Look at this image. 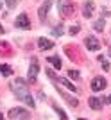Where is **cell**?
<instances>
[{
	"label": "cell",
	"instance_id": "obj_3",
	"mask_svg": "<svg viewBox=\"0 0 111 120\" xmlns=\"http://www.w3.org/2000/svg\"><path fill=\"white\" fill-rule=\"evenodd\" d=\"M38 70H40L38 61L32 59L30 61V66H29V72H27V81H29V82H34V81L38 79Z\"/></svg>",
	"mask_w": 111,
	"mask_h": 120
},
{
	"label": "cell",
	"instance_id": "obj_19",
	"mask_svg": "<svg viewBox=\"0 0 111 120\" xmlns=\"http://www.w3.org/2000/svg\"><path fill=\"white\" fill-rule=\"evenodd\" d=\"M99 59L102 61V68H104V70H109V63H107V61H104V57H102V56H99Z\"/></svg>",
	"mask_w": 111,
	"mask_h": 120
},
{
	"label": "cell",
	"instance_id": "obj_9",
	"mask_svg": "<svg viewBox=\"0 0 111 120\" xmlns=\"http://www.w3.org/2000/svg\"><path fill=\"white\" fill-rule=\"evenodd\" d=\"M93 7H95V5H93L91 0L84 2V5H82V16H84V18H90V16L93 15Z\"/></svg>",
	"mask_w": 111,
	"mask_h": 120
},
{
	"label": "cell",
	"instance_id": "obj_22",
	"mask_svg": "<svg viewBox=\"0 0 111 120\" xmlns=\"http://www.w3.org/2000/svg\"><path fill=\"white\" fill-rule=\"evenodd\" d=\"M0 120H4V115H2V113H0Z\"/></svg>",
	"mask_w": 111,
	"mask_h": 120
},
{
	"label": "cell",
	"instance_id": "obj_18",
	"mask_svg": "<svg viewBox=\"0 0 111 120\" xmlns=\"http://www.w3.org/2000/svg\"><path fill=\"white\" fill-rule=\"evenodd\" d=\"M68 75H70L72 79H79V77H81V74H79L77 70H70V72H68Z\"/></svg>",
	"mask_w": 111,
	"mask_h": 120
},
{
	"label": "cell",
	"instance_id": "obj_7",
	"mask_svg": "<svg viewBox=\"0 0 111 120\" xmlns=\"http://www.w3.org/2000/svg\"><path fill=\"white\" fill-rule=\"evenodd\" d=\"M16 27H20V29H30V22H29V16L23 13L16 18Z\"/></svg>",
	"mask_w": 111,
	"mask_h": 120
},
{
	"label": "cell",
	"instance_id": "obj_26",
	"mask_svg": "<svg viewBox=\"0 0 111 120\" xmlns=\"http://www.w3.org/2000/svg\"><path fill=\"white\" fill-rule=\"evenodd\" d=\"M79 120H86V118H79Z\"/></svg>",
	"mask_w": 111,
	"mask_h": 120
},
{
	"label": "cell",
	"instance_id": "obj_20",
	"mask_svg": "<svg viewBox=\"0 0 111 120\" xmlns=\"http://www.w3.org/2000/svg\"><path fill=\"white\" fill-rule=\"evenodd\" d=\"M5 4H7L9 9H15V7H16V0H5Z\"/></svg>",
	"mask_w": 111,
	"mask_h": 120
},
{
	"label": "cell",
	"instance_id": "obj_15",
	"mask_svg": "<svg viewBox=\"0 0 111 120\" xmlns=\"http://www.w3.org/2000/svg\"><path fill=\"white\" fill-rule=\"evenodd\" d=\"M54 109H56V113H57V115L61 116V120H68V116H66V113L63 109H61L59 106H54Z\"/></svg>",
	"mask_w": 111,
	"mask_h": 120
},
{
	"label": "cell",
	"instance_id": "obj_14",
	"mask_svg": "<svg viewBox=\"0 0 111 120\" xmlns=\"http://www.w3.org/2000/svg\"><path fill=\"white\" fill-rule=\"evenodd\" d=\"M47 61L50 63V65H54V68H57V70H61V59L59 57H56V56H50V57H47Z\"/></svg>",
	"mask_w": 111,
	"mask_h": 120
},
{
	"label": "cell",
	"instance_id": "obj_25",
	"mask_svg": "<svg viewBox=\"0 0 111 120\" xmlns=\"http://www.w3.org/2000/svg\"><path fill=\"white\" fill-rule=\"evenodd\" d=\"M107 100H109V102H111V95H109V99H107Z\"/></svg>",
	"mask_w": 111,
	"mask_h": 120
},
{
	"label": "cell",
	"instance_id": "obj_6",
	"mask_svg": "<svg viewBox=\"0 0 111 120\" xmlns=\"http://www.w3.org/2000/svg\"><path fill=\"white\" fill-rule=\"evenodd\" d=\"M106 79L104 77H95V79L91 81V90L93 91H100V90H104L106 88Z\"/></svg>",
	"mask_w": 111,
	"mask_h": 120
},
{
	"label": "cell",
	"instance_id": "obj_1",
	"mask_svg": "<svg viewBox=\"0 0 111 120\" xmlns=\"http://www.w3.org/2000/svg\"><path fill=\"white\" fill-rule=\"evenodd\" d=\"M11 90H13V93H15L18 99L23 102V104H27L29 108H34V99H32V95H30V91H29V86H27V82L23 79H15V81H11Z\"/></svg>",
	"mask_w": 111,
	"mask_h": 120
},
{
	"label": "cell",
	"instance_id": "obj_5",
	"mask_svg": "<svg viewBox=\"0 0 111 120\" xmlns=\"http://www.w3.org/2000/svg\"><path fill=\"white\" fill-rule=\"evenodd\" d=\"M47 74L50 75V77H52V79H54V81H61V84H65V86H66V88H68V90H70V91H74V93H77V88H75V84H72L70 81L63 79V77H61V79H59V77H56V75H54V72H52V70H47Z\"/></svg>",
	"mask_w": 111,
	"mask_h": 120
},
{
	"label": "cell",
	"instance_id": "obj_4",
	"mask_svg": "<svg viewBox=\"0 0 111 120\" xmlns=\"http://www.w3.org/2000/svg\"><path fill=\"white\" fill-rule=\"evenodd\" d=\"M54 0H47V2H43L40 7V11H38V16H40V20L41 22H45L47 20V15H48V11H50V5Z\"/></svg>",
	"mask_w": 111,
	"mask_h": 120
},
{
	"label": "cell",
	"instance_id": "obj_10",
	"mask_svg": "<svg viewBox=\"0 0 111 120\" xmlns=\"http://www.w3.org/2000/svg\"><path fill=\"white\" fill-rule=\"evenodd\" d=\"M9 116L11 118H18V116H23V118H27L29 116V113H27L23 108H15V109L9 111Z\"/></svg>",
	"mask_w": 111,
	"mask_h": 120
},
{
	"label": "cell",
	"instance_id": "obj_24",
	"mask_svg": "<svg viewBox=\"0 0 111 120\" xmlns=\"http://www.w3.org/2000/svg\"><path fill=\"white\" fill-rule=\"evenodd\" d=\"M109 56H111V47H109Z\"/></svg>",
	"mask_w": 111,
	"mask_h": 120
},
{
	"label": "cell",
	"instance_id": "obj_8",
	"mask_svg": "<svg viewBox=\"0 0 111 120\" xmlns=\"http://www.w3.org/2000/svg\"><path fill=\"white\" fill-rule=\"evenodd\" d=\"M84 45L88 47L90 50H93V52H97V50L100 49V43H99V41H97V38H93V36H88V38H86Z\"/></svg>",
	"mask_w": 111,
	"mask_h": 120
},
{
	"label": "cell",
	"instance_id": "obj_2",
	"mask_svg": "<svg viewBox=\"0 0 111 120\" xmlns=\"http://www.w3.org/2000/svg\"><path fill=\"white\" fill-rule=\"evenodd\" d=\"M57 7H59V16L61 18H68L74 13V4L70 0H59L57 2Z\"/></svg>",
	"mask_w": 111,
	"mask_h": 120
},
{
	"label": "cell",
	"instance_id": "obj_16",
	"mask_svg": "<svg viewBox=\"0 0 111 120\" xmlns=\"http://www.w3.org/2000/svg\"><path fill=\"white\" fill-rule=\"evenodd\" d=\"M104 20H97L95 22V25H93V27H95V30H104Z\"/></svg>",
	"mask_w": 111,
	"mask_h": 120
},
{
	"label": "cell",
	"instance_id": "obj_11",
	"mask_svg": "<svg viewBox=\"0 0 111 120\" xmlns=\"http://www.w3.org/2000/svg\"><path fill=\"white\" fill-rule=\"evenodd\" d=\"M38 45H40L41 50H50L52 47H54V43H52L50 40H47V38H40V40H38Z\"/></svg>",
	"mask_w": 111,
	"mask_h": 120
},
{
	"label": "cell",
	"instance_id": "obj_12",
	"mask_svg": "<svg viewBox=\"0 0 111 120\" xmlns=\"http://www.w3.org/2000/svg\"><path fill=\"white\" fill-rule=\"evenodd\" d=\"M88 104H90L91 109H100V108H102V100L99 99V97H90Z\"/></svg>",
	"mask_w": 111,
	"mask_h": 120
},
{
	"label": "cell",
	"instance_id": "obj_17",
	"mask_svg": "<svg viewBox=\"0 0 111 120\" xmlns=\"http://www.w3.org/2000/svg\"><path fill=\"white\" fill-rule=\"evenodd\" d=\"M65 32V29H63V25H57V27H54V30H52V34L54 36H59Z\"/></svg>",
	"mask_w": 111,
	"mask_h": 120
},
{
	"label": "cell",
	"instance_id": "obj_13",
	"mask_svg": "<svg viewBox=\"0 0 111 120\" xmlns=\"http://www.w3.org/2000/svg\"><path fill=\"white\" fill-rule=\"evenodd\" d=\"M0 74L4 75V77H9V75H13V68H11L9 65L2 63V65H0Z\"/></svg>",
	"mask_w": 111,
	"mask_h": 120
},
{
	"label": "cell",
	"instance_id": "obj_23",
	"mask_svg": "<svg viewBox=\"0 0 111 120\" xmlns=\"http://www.w3.org/2000/svg\"><path fill=\"white\" fill-rule=\"evenodd\" d=\"M0 11H2V2H0Z\"/></svg>",
	"mask_w": 111,
	"mask_h": 120
},
{
	"label": "cell",
	"instance_id": "obj_21",
	"mask_svg": "<svg viewBox=\"0 0 111 120\" xmlns=\"http://www.w3.org/2000/svg\"><path fill=\"white\" fill-rule=\"evenodd\" d=\"M79 30H81V27H79V25H74V27H70V34L74 36V34H77Z\"/></svg>",
	"mask_w": 111,
	"mask_h": 120
}]
</instances>
